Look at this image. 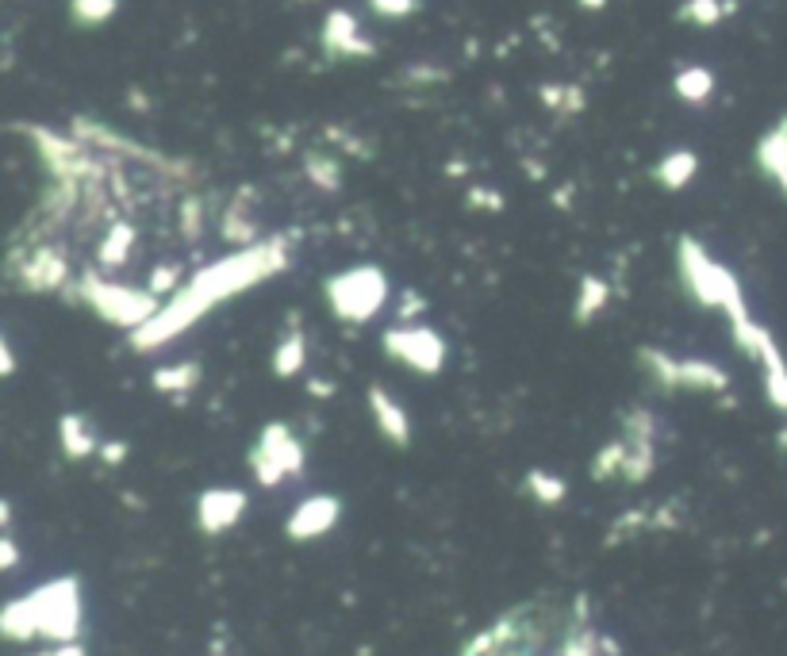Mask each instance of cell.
I'll return each mask as SVG.
<instances>
[{
	"label": "cell",
	"instance_id": "1",
	"mask_svg": "<svg viewBox=\"0 0 787 656\" xmlns=\"http://www.w3.org/2000/svg\"><path fill=\"white\" fill-rule=\"evenodd\" d=\"M281 269H288V243H284V238L254 243L246 246V250L231 253V258L211 261L170 304H162V311H158L147 326H138V331L131 334V342H135V349H162L165 342H173L181 331H188L208 308L231 300L235 292L250 288V284H261L266 276L281 273Z\"/></svg>",
	"mask_w": 787,
	"mask_h": 656
},
{
	"label": "cell",
	"instance_id": "2",
	"mask_svg": "<svg viewBox=\"0 0 787 656\" xmlns=\"http://www.w3.org/2000/svg\"><path fill=\"white\" fill-rule=\"evenodd\" d=\"M0 622H4L9 641L47 638L54 645H70L82 630V587H77L74 575L50 580L24 599H12Z\"/></svg>",
	"mask_w": 787,
	"mask_h": 656
},
{
	"label": "cell",
	"instance_id": "3",
	"mask_svg": "<svg viewBox=\"0 0 787 656\" xmlns=\"http://www.w3.org/2000/svg\"><path fill=\"white\" fill-rule=\"evenodd\" d=\"M553 630V610L545 607H515L488 630H480L469 645L462 648V656H538L550 641Z\"/></svg>",
	"mask_w": 787,
	"mask_h": 656
},
{
	"label": "cell",
	"instance_id": "4",
	"mask_svg": "<svg viewBox=\"0 0 787 656\" xmlns=\"http://www.w3.org/2000/svg\"><path fill=\"white\" fill-rule=\"evenodd\" d=\"M77 296H82L104 323L123 326V331L131 334H135L138 326H147L150 319L162 311V304H158V296L150 288H131V284L108 281L100 269H85V273L77 276Z\"/></svg>",
	"mask_w": 787,
	"mask_h": 656
},
{
	"label": "cell",
	"instance_id": "5",
	"mask_svg": "<svg viewBox=\"0 0 787 656\" xmlns=\"http://www.w3.org/2000/svg\"><path fill=\"white\" fill-rule=\"evenodd\" d=\"M676 269H680L684 288H688L691 296H696V304H703V308L723 311L726 319H730L734 311L746 308V300H741V284L734 281V273L718 265V261H714L691 235L680 238Z\"/></svg>",
	"mask_w": 787,
	"mask_h": 656
},
{
	"label": "cell",
	"instance_id": "6",
	"mask_svg": "<svg viewBox=\"0 0 787 656\" xmlns=\"http://www.w3.org/2000/svg\"><path fill=\"white\" fill-rule=\"evenodd\" d=\"M327 308L331 315H339L342 323H369L381 315V308L389 304V276L377 265H354L346 273L327 281Z\"/></svg>",
	"mask_w": 787,
	"mask_h": 656
},
{
	"label": "cell",
	"instance_id": "7",
	"mask_svg": "<svg viewBox=\"0 0 787 656\" xmlns=\"http://www.w3.org/2000/svg\"><path fill=\"white\" fill-rule=\"evenodd\" d=\"M304 461H308L304 442L284 422H269L258 434V442H254V449L246 454V469L254 472V480L261 487L288 484V480L304 472Z\"/></svg>",
	"mask_w": 787,
	"mask_h": 656
},
{
	"label": "cell",
	"instance_id": "8",
	"mask_svg": "<svg viewBox=\"0 0 787 656\" xmlns=\"http://www.w3.org/2000/svg\"><path fill=\"white\" fill-rule=\"evenodd\" d=\"M638 361L665 392H676V388L680 392H726L730 388V376H726L723 364L703 361V357H684V361H676V357L665 354V349L645 346V349H638Z\"/></svg>",
	"mask_w": 787,
	"mask_h": 656
},
{
	"label": "cell",
	"instance_id": "9",
	"mask_svg": "<svg viewBox=\"0 0 787 656\" xmlns=\"http://www.w3.org/2000/svg\"><path fill=\"white\" fill-rule=\"evenodd\" d=\"M381 346L392 361L407 364V369H415V373H422V376L442 373V364H446V342H442V334L431 331V326L396 323L384 331Z\"/></svg>",
	"mask_w": 787,
	"mask_h": 656
},
{
	"label": "cell",
	"instance_id": "10",
	"mask_svg": "<svg viewBox=\"0 0 787 656\" xmlns=\"http://www.w3.org/2000/svg\"><path fill=\"white\" fill-rule=\"evenodd\" d=\"M9 276L20 284L24 292L35 296H47V292L65 288L70 281V265H65V253L54 243H32L27 250H12L9 253Z\"/></svg>",
	"mask_w": 787,
	"mask_h": 656
},
{
	"label": "cell",
	"instance_id": "11",
	"mask_svg": "<svg viewBox=\"0 0 787 656\" xmlns=\"http://www.w3.org/2000/svg\"><path fill=\"white\" fill-rule=\"evenodd\" d=\"M623 446H626V461H623V480L626 484H641L650 480L657 469V419H653L645 407H634L623 419Z\"/></svg>",
	"mask_w": 787,
	"mask_h": 656
},
{
	"label": "cell",
	"instance_id": "12",
	"mask_svg": "<svg viewBox=\"0 0 787 656\" xmlns=\"http://www.w3.org/2000/svg\"><path fill=\"white\" fill-rule=\"evenodd\" d=\"M246 510V492L238 487H208V492L196 499V522H200L204 534H228Z\"/></svg>",
	"mask_w": 787,
	"mask_h": 656
},
{
	"label": "cell",
	"instance_id": "13",
	"mask_svg": "<svg viewBox=\"0 0 787 656\" xmlns=\"http://www.w3.org/2000/svg\"><path fill=\"white\" fill-rule=\"evenodd\" d=\"M342 519V503L334 495H311L304 499L300 507L293 510V519H288V537L293 542H316V537L331 534L334 522Z\"/></svg>",
	"mask_w": 787,
	"mask_h": 656
},
{
	"label": "cell",
	"instance_id": "14",
	"mask_svg": "<svg viewBox=\"0 0 787 656\" xmlns=\"http://www.w3.org/2000/svg\"><path fill=\"white\" fill-rule=\"evenodd\" d=\"M366 399H369V411H373V419H377V430L389 437L392 446H399V449L411 446V419H407L404 404H399L384 384H373Z\"/></svg>",
	"mask_w": 787,
	"mask_h": 656
},
{
	"label": "cell",
	"instance_id": "15",
	"mask_svg": "<svg viewBox=\"0 0 787 656\" xmlns=\"http://www.w3.org/2000/svg\"><path fill=\"white\" fill-rule=\"evenodd\" d=\"M323 50L331 58H373V42L361 39L357 20L349 12H331L323 24Z\"/></svg>",
	"mask_w": 787,
	"mask_h": 656
},
{
	"label": "cell",
	"instance_id": "16",
	"mask_svg": "<svg viewBox=\"0 0 787 656\" xmlns=\"http://www.w3.org/2000/svg\"><path fill=\"white\" fill-rule=\"evenodd\" d=\"M58 442H62V454L70 457V461L97 457L100 446H104L85 414H62V419H58Z\"/></svg>",
	"mask_w": 787,
	"mask_h": 656
},
{
	"label": "cell",
	"instance_id": "17",
	"mask_svg": "<svg viewBox=\"0 0 787 656\" xmlns=\"http://www.w3.org/2000/svg\"><path fill=\"white\" fill-rule=\"evenodd\" d=\"M200 373H204L200 361H173L155 369L150 384H155V392H162V396H188V392L200 384Z\"/></svg>",
	"mask_w": 787,
	"mask_h": 656
},
{
	"label": "cell",
	"instance_id": "18",
	"mask_svg": "<svg viewBox=\"0 0 787 656\" xmlns=\"http://www.w3.org/2000/svg\"><path fill=\"white\" fill-rule=\"evenodd\" d=\"M304 361H308V338H304V331L296 326V319H293V326L284 331V338L276 342V349H273V373L288 381V376L300 373Z\"/></svg>",
	"mask_w": 787,
	"mask_h": 656
},
{
	"label": "cell",
	"instance_id": "19",
	"mask_svg": "<svg viewBox=\"0 0 787 656\" xmlns=\"http://www.w3.org/2000/svg\"><path fill=\"white\" fill-rule=\"evenodd\" d=\"M757 162H761V170L787 193V127L784 123L761 138V146H757Z\"/></svg>",
	"mask_w": 787,
	"mask_h": 656
},
{
	"label": "cell",
	"instance_id": "20",
	"mask_svg": "<svg viewBox=\"0 0 787 656\" xmlns=\"http://www.w3.org/2000/svg\"><path fill=\"white\" fill-rule=\"evenodd\" d=\"M696 170H699V158L691 154V150H673V154H665L657 162L653 181H657V185H665L668 193H676V188H684L691 177H696Z\"/></svg>",
	"mask_w": 787,
	"mask_h": 656
},
{
	"label": "cell",
	"instance_id": "21",
	"mask_svg": "<svg viewBox=\"0 0 787 656\" xmlns=\"http://www.w3.org/2000/svg\"><path fill=\"white\" fill-rule=\"evenodd\" d=\"M131 250H135V227L131 223H112V231L97 246L100 269H120L131 258Z\"/></svg>",
	"mask_w": 787,
	"mask_h": 656
},
{
	"label": "cell",
	"instance_id": "22",
	"mask_svg": "<svg viewBox=\"0 0 787 656\" xmlns=\"http://www.w3.org/2000/svg\"><path fill=\"white\" fill-rule=\"evenodd\" d=\"M607 300H611V284L603 281V276H585L580 288H577V308H573V319H577L580 326L592 323V319L607 308Z\"/></svg>",
	"mask_w": 787,
	"mask_h": 656
},
{
	"label": "cell",
	"instance_id": "23",
	"mask_svg": "<svg viewBox=\"0 0 787 656\" xmlns=\"http://www.w3.org/2000/svg\"><path fill=\"white\" fill-rule=\"evenodd\" d=\"M673 89H676V97L688 100V104H703V100L714 92V73L703 70V65H688V70L676 73Z\"/></svg>",
	"mask_w": 787,
	"mask_h": 656
},
{
	"label": "cell",
	"instance_id": "24",
	"mask_svg": "<svg viewBox=\"0 0 787 656\" xmlns=\"http://www.w3.org/2000/svg\"><path fill=\"white\" fill-rule=\"evenodd\" d=\"M522 484H527V492L534 495V499L542 503V507H553V503H561V499L568 495L565 480H561L557 472H545V469H530Z\"/></svg>",
	"mask_w": 787,
	"mask_h": 656
},
{
	"label": "cell",
	"instance_id": "25",
	"mask_svg": "<svg viewBox=\"0 0 787 656\" xmlns=\"http://www.w3.org/2000/svg\"><path fill=\"white\" fill-rule=\"evenodd\" d=\"M304 170H308V181L311 185H319L323 193H334V188L342 185V170H339V158L331 154H308L304 158Z\"/></svg>",
	"mask_w": 787,
	"mask_h": 656
},
{
	"label": "cell",
	"instance_id": "26",
	"mask_svg": "<svg viewBox=\"0 0 787 656\" xmlns=\"http://www.w3.org/2000/svg\"><path fill=\"white\" fill-rule=\"evenodd\" d=\"M120 0H70V16L82 27H100L115 16Z\"/></svg>",
	"mask_w": 787,
	"mask_h": 656
},
{
	"label": "cell",
	"instance_id": "27",
	"mask_svg": "<svg viewBox=\"0 0 787 656\" xmlns=\"http://www.w3.org/2000/svg\"><path fill=\"white\" fill-rule=\"evenodd\" d=\"M730 9H734V4H723V0H688V4L680 9V20L699 24V27H714Z\"/></svg>",
	"mask_w": 787,
	"mask_h": 656
},
{
	"label": "cell",
	"instance_id": "28",
	"mask_svg": "<svg viewBox=\"0 0 787 656\" xmlns=\"http://www.w3.org/2000/svg\"><path fill=\"white\" fill-rule=\"evenodd\" d=\"M185 269L177 265V261H170V265H155L150 269V281H147V288L155 292V296H177L181 288H185Z\"/></svg>",
	"mask_w": 787,
	"mask_h": 656
},
{
	"label": "cell",
	"instance_id": "29",
	"mask_svg": "<svg viewBox=\"0 0 787 656\" xmlns=\"http://www.w3.org/2000/svg\"><path fill=\"white\" fill-rule=\"evenodd\" d=\"M181 231H185L188 243H200L204 238V200L200 196H185V200H181Z\"/></svg>",
	"mask_w": 787,
	"mask_h": 656
},
{
	"label": "cell",
	"instance_id": "30",
	"mask_svg": "<svg viewBox=\"0 0 787 656\" xmlns=\"http://www.w3.org/2000/svg\"><path fill=\"white\" fill-rule=\"evenodd\" d=\"M369 9H373L377 16L399 20V16H411V12L419 9V0H369Z\"/></svg>",
	"mask_w": 787,
	"mask_h": 656
},
{
	"label": "cell",
	"instance_id": "31",
	"mask_svg": "<svg viewBox=\"0 0 787 656\" xmlns=\"http://www.w3.org/2000/svg\"><path fill=\"white\" fill-rule=\"evenodd\" d=\"M427 308V300H422L419 292H399V304H396V315H399V323L404 326H411L415 323V315Z\"/></svg>",
	"mask_w": 787,
	"mask_h": 656
},
{
	"label": "cell",
	"instance_id": "32",
	"mask_svg": "<svg viewBox=\"0 0 787 656\" xmlns=\"http://www.w3.org/2000/svg\"><path fill=\"white\" fill-rule=\"evenodd\" d=\"M469 203H472V208H492V211H500V208H504V196H500V193H488V188H469Z\"/></svg>",
	"mask_w": 787,
	"mask_h": 656
},
{
	"label": "cell",
	"instance_id": "33",
	"mask_svg": "<svg viewBox=\"0 0 787 656\" xmlns=\"http://www.w3.org/2000/svg\"><path fill=\"white\" fill-rule=\"evenodd\" d=\"M97 457L104 465H120V461H127V446H123V442H104Z\"/></svg>",
	"mask_w": 787,
	"mask_h": 656
},
{
	"label": "cell",
	"instance_id": "34",
	"mask_svg": "<svg viewBox=\"0 0 787 656\" xmlns=\"http://www.w3.org/2000/svg\"><path fill=\"white\" fill-rule=\"evenodd\" d=\"M35 656H85V645L70 641V645H50L47 653H35Z\"/></svg>",
	"mask_w": 787,
	"mask_h": 656
},
{
	"label": "cell",
	"instance_id": "35",
	"mask_svg": "<svg viewBox=\"0 0 787 656\" xmlns=\"http://www.w3.org/2000/svg\"><path fill=\"white\" fill-rule=\"evenodd\" d=\"M308 396H316V399L334 396V384H331V381H323V376H311V381H308Z\"/></svg>",
	"mask_w": 787,
	"mask_h": 656
},
{
	"label": "cell",
	"instance_id": "36",
	"mask_svg": "<svg viewBox=\"0 0 787 656\" xmlns=\"http://www.w3.org/2000/svg\"><path fill=\"white\" fill-rule=\"evenodd\" d=\"M0 357H4V364H0V369H4V376H12V373H16V357H12V346H9V338L0 342Z\"/></svg>",
	"mask_w": 787,
	"mask_h": 656
},
{
	"label": "cell",
	"instance_id": "37",
	"mask_svg": "<svg viewBox=\"0 0 787 656\" xmlns=\"http://www.w3.org/2000/svg\"><path fill=\"white\" fill-rule=\"evenodd\" d=\"M0 553H4V568H16V542H12L9 534H4V542H0Z\"/></svg>",
	"mask_w": 787,
	"mask_h": 656
},
{
	"label": "cell",
	"instance_id": "38",
	"mask_svg": "<svg viewBox=\"0 0 787 656\" xmlns=\"http://www.w3.org/2000/svg\"><path fill=\"white\" fill-rule=\"evenodd\" d=\"M603 4H607V0H580V9H603Z\"/></svg>",
	"mask_w": 787,
	"mask_h": 656
},
{
	"label": "cell",
	"instance_id": "39",
	"mask_svg": "<svg viewBox=\"0 0 787 656\" xmlns=\"http://www.w3.org/2000/svg\"><path fill=\"white\" fill-rule=\"evenodd\" d=\"M776 442H779V449H787V426H784V430H779V434H776Z\"/></svg>",
	"mask_w": 787,
	"mask_h": 656
},
{
	"label": "cell",
	"instance_id": "40",
	"mask_svg": "<svg viewBox=\"0 0 787 656\" xmlns=\"http://www.w3.org/2000/svg\"><path fill=\"white\" fill-rule=\"evenodd\" d=\"M784 127H787V120H784Z\"/></svg>",
	"mask_w": 787,
	"mask_h": 656
}]
</instances>
